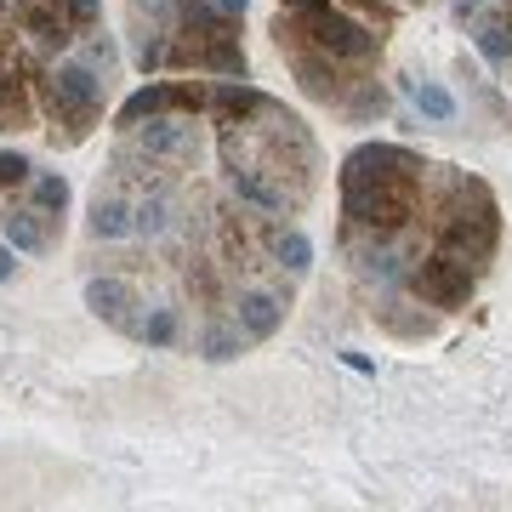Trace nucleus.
Instances as JSON below:
<instances>
[{"mask_svg":"<svg viewBox=\"0 0 512 512\" xmlns=\"http://www.w3.org/2000/svg\"><path fill=\"white\" fill-rule=\"evenodd\" d=\"M495 239H501V211H495V194L467 171H450L444 183V217H439V251L473 262L484 274V262L495 256Z\"/></svg>","mask_w":512,"mask_h":512,"instance_id":"obj_2","label":"nucleus"},{"mask_svg":"<svg viewBox=\"0 0 512 512\" xmlns=\"http://www.w3.org/2000/svg\"><path fill=\"white\" fill-rule=\"evenodd\" d=\"M86 308L97 313V319H103V325H114V330H126V336H137V330H143V319H137V296H131V285L126 279H92V285H86Z\"/></svg>","mask_w":512,"mask_h":512,"instance_id":"obj_9","label":"nucleus"},{"mask_svg":"<svg viewBox=\"0 0 512 512\" xmlns=\"http://www.w3.org/2000/svg\"><path fill=\"white\" fill-rule=\"evenodd\" d=\"M143 131V148L148 154H160V160H194L200 154V131L188 126V120H171V114H154Z\"/></svg>","mask_w":512,"mask_h":512,"instance_id":"obj_10","label":"nucleus"},{"mask_svg":"<svg viewBox=\"0 0 512 512\" xmlns=\"http://www.w3.org/2000/svg\"><path fill=\"white\" fill-rule=\"evenodd\" d=\"M279 52L291 57V69H296V80H302L308 97H325V103H342L348 97V86L336 80V57L330 52H319L308 40H279Z\"/></svg>","mask_w":512,"mask_h":512,"instance_id":"obj_8","label":"nucleus"},{"mask_svg":"<svg viewBox=\"0 0 512 512\" xmlns=\"http://www.w3.org/2000/svg\"><path fill=\"white\" fill-rule=\"evenodd\" d=\"M131 228H137V234H165V228H171V200H165V194H148L143 205H131Z\"/></svg>","mask_w":512,"mask_h":512,"instance_id":"obj_19","label":"nucleus"},{"mask_svg":"<svg viewBox=\"0 0 512 512\" xmlns=\"http://www.w3.org/2000/svg\"><path fill=\"white\" fill-rule=\"evenodd\" d=\"M35 183V165H29V154H18V148H0V194L6 188H23Z\"/></svg>","mask_w":512,"mask_h":512,"instance_id":"obj_21","label":"nucleus"},{"mask_svg":"<svg viewBox=\"0 0 512 512\" xmlns=\"http://www.w3.org/2000/svg\"><path fill=\"white\" fill-rule=\"evenodd\" d=\"M308 6H319V0H279V12H308Z\"/></svg>","mask_w":512,"mask_h":512,"instance_id":"obj_25","label":"nucleus"},{"mask_svg":"<svg viewBox=\"0 0 512 512\" xmlns=\"http://www.w3.org/2000/svg\"><path fill=\"white\" fill-rule=\"evenodd\" d=\"M211 6H217V12H228V18H245V6H251V0H211Z\"/></svg>","mask_w":512,"mask_h":512,"instance_id":"obj_24","label":"nucleus"},{"mask_svg":"<svg viewBox=\"0 0 512 512\" xmlns=\"http://www.w3.org/2000/svg\"><path fill=\"white\" fill-rule=\"evenodd\" d=\"M456 6H461V12H473V6H484V0H456Z\"/></svg>","mask_w":512,"mask_h":512,"instance_id":"obj_26","label":"nucleus"},{"mask_svg":"<svg viewBox=\"0 0 512 512\" xmlns=\"http://www.w3.org/2000/svg\"><path fill=\"white\" fill-rule=\"evenodd\" d=\"M473 46H478V57L484 63H512V12H490V18H478V29H473Z\"/></svg>","mask_w":512,"mask_h":512,"instance_id":"obj_12","label":"nucleus"},{"mask_svg":"<svg viewBox=\"0 0 512 512\" xmlns=\"http://www.w3.org/2000/svg\"><path fill=\"white\" fill-rule=\"evenodd\" d=\"M137 342H148V348H171L177 342V308H154L143 319V330H137Z\"/></svg>","mask_w":512,"mask_h":512,"instance_id":"obj_20","label":"nucleus"},{"mask_svg":"<svg viewBox=\"0 0 512 512\" xmlns=\"http://www.w3.org/2000/svg\"><path fill=\"white\" fill-rule=\"evenodd\" d=\"M274 40H308V46L330 52L336 63H365V57H376V46H382L365 23L342 18L330 0H319V6H308V12H279Z\"/></svg>","mask_w":512,"mask_h":512,"instance_id":"obj_3","label":"nucleus"},{"mask_svg":"<svg viewBox=\"0 0 512 512\" xmlns=\"http://www.w3.org/2000/svg\"><path fill=\"white\" fill-rule=\"evenodd\" d=\"M40 86H46V109H52V120L69 126V143L97 126V109H103V80H97L86 63H74V57H69V63H57Z\"/></svg>","mask_w":512,"mask_h":512,"instance_id":"obj_4","label":"nucleus"},{"mask_svg":"<svg viewBox=\"0 0 512 512\" xmlns=\"http://www.w3.org/2000/svg\"><path fill=\"white\" fill-rule=\"evenodd\" d=\"M274 262L285 268L291 279H302L313 268V245H308V234H296V228H279L274 234Z\"/></svg>","mask_w":512,"mask_h":512,"instance_id":"obj_14","label":"nucleus"},{"mask_svg":"<svg viewBox=\"0 0 512 512\" xmlns=\"http://www.w3.org/2000/svg\"><path fill=\"white\" fill-rule=\"evenodd\" d=\"M40 211H12V217L0 222V234H6V245H18V251H46L52 239H46V228H40Z\"/></svg>","mask_w":512,"mask_h":512,"instance_id":"obj_15","label":"nucleus"},{"mask_svg":"<svg viewBox=\"0 0 512 512\" xmlns=\"http://www.w3.org/2000/svg\"><path fill=\"white\" fill-rule=\"evenodd\" d=\"M427 165L399 143H365L342 160V217L348 239H399L416 217Z\"/></svg>","mask_w":512,"mask_h":512,"instance_id":"obj_1","label":"nucleus"},{"mask_svg":"<svg viewBox=\"0 0 512 512\" xmlns=\"http://www.w3.org/2000/svg\"><path fill=\"white\" fill-rule=\"evenodd\" d=\"M18 274V245H0V279Z\"/></svg>","mask_w":512,"mask_h":512,"instance_id":"obj_22","label":"nucleus"},{"mask_svg":"<svg viewBox=\"0 0 512 512\" xmlns=\"http://www.w3.org/2000/svg\"><path fill=\"white\" fill-rule=\"evenodd\" d=\"M211 109V86H194V80H160V86H143V92H131L114 114V126L120 131H137L143 120L154 114H200Z\"/></svg>","mask_w":512,"mask_h":512,"instance_id":"obj_6","label":"nucleus"},{"mask_svg":"<svg viewBox=\"0 0 512 512\" xmlns=\"http://www.w3.org/2000/svg\"><path fill=\"white\" fill-rule=\"evenodd\" d=\"M200 348H205V359H217V365H228V359H239V353L251 348V336L239 325H211L200 336Z\"/></svg>","mask_w":512,"mask_h":512,"instance_id":"obj_16","label":"nucleus"},{"mask_svg":"<svg viewBox=\"0 0 512 512\" xmlns=\"http://www.w3.org/2000/svg\"><path fill=\"white\" fill-rule=\"evenodd\" d=\"M35 211H40V217H52V222L69 211V183H63L57 171H40V177H35Z\"/></svg>","mask_w":512,"mask_h":512,"instance_id":"obj_17","label":"nucleus"},{"mask_svg":"<svg viewBox=\"0 0 512 512\" xmlns=\"http://www.w3.org/2000/svg\"><path fill=\"white\" fill-rule=\"evenodd\" d=\"M92 234H97V239H126V234H137V228H131V205L120 200V194H97V200H92Z\"/></svg>","mask_w":512,"mask_h":512,"instance_id":"obj_13","label":"nucleus"},{"mask_svg":"<svg viewBox=\"0 0 512 512\" xmlns=\"http://www.w3.org/2000/svg\"><path fill=\"white\" fill-rule=\"evenodd\" d=\"M410 97H416V109L427 120H456V97L444 86H433V80H410Z\"/></svg>","mask_w":512,"mask_h":512,"instance_id":"obj_18","label":"nucleus"},{"mask_svg":"<svg viewBox=\"0 0 512 512\" xmlns=\"http://www.w3.org/2000/svg\"><path fill=\"white\" fill-rule=\"evenodd\" d=\"M342 365H348V370H359V376H376V365H370L365 353H342Z\"/></svg>","mask_w":512,"mask_h":512,"instance_id":"obj_23","label":"nucleus"},{"mask_svg":"<svg viewBox=\"0 0 512 512\" xmlns=\"http://www.w3.org/2000/svg\"><path fill=\"white\" fill-rule=\"evenodd\" d=\"M234 325L251 336V342H268L279 325H285V296L274 291H239V313H234Z\"/></svg>","mask_w":512,"mask_h":512,"instance_id":"obj_11","label":"nucleus"},{"mask_svg":"<svg viewBox=\"0 0 512 512\" xmlns=\"http://www.w3.org/2000/svg\"><path fill=\"white\" fill-rule=\"evenodd\" d=\"M12 6L0 0V131H23L29 126V92H23V57L12 40Z\"/></svg>","mask_w":512,"mask_h":512,"instance_id":"obj_7","label":"nucleus"},{"mask_svg":"<svg viewBox=\"0 0 512 512\" xmlns=\"http://www.w3.org/2000/svg\"><path fill=\"white\" fill-rule=\"evenodd\" d=\"M473 285H478V268H473V262H461V256H450V251L416 256V262H410V274H404V291L421 296L427 308H439V313L461 308V302L473 296Z\"/></svg>","mask_w":512,"mask_h":512,"instance_id":"obj_5","label":"nucleus"}]
</instances>
